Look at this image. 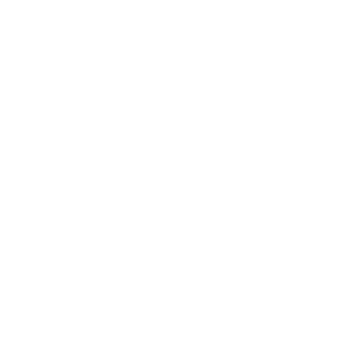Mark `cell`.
I'll return each mask as SVG.
<instances>
[]
</instances>
